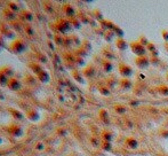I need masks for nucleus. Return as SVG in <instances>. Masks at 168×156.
<instances>
[{"instance_id":"1","label":"nucleus","mask_w":168,"mask_h":156,"mask_svg":"<svg viewBox=\"0 0 168 156\" xmlns=\"http://www.w3.org/2000/svg\"><path fill=\"white\" fill-rule=\"evenodd\" d=\"M28 46L25 44V41L21 38H16L15 40H13V42L9 46V49L12 53L14 54H23L26 51Z\"/></svg>"},{"instance_id":"2","label":"nucleus","mask_w":168,"mask_h":156,"mask_svg":"<svg viewBox=\"0 0 168 156\" xmlns=\"http://www.w3.org/2000/svg\"><path fill=\"white\" fill-rule=\"evenodd\" d=\"M8 133L12 134L13 136H16V138H19L24 134V131H23V127L19 126L17 124H12L8 129H7Z\"/></svg>"},{"instance_id":"3","label":"nucleus","mask_w":168,"mask_h":156,"mask_svg":"<svg viewBox=\"0 0 168 156\" xmlns=\"http://www.w3.org/2000/svg\"><path fill=\"white\" fill-rule=\"evenodd\" d=\"M0 35L3 37L5 39H14L15 40V37H16V33L14 30L7 28V26H1L0 29Z\"/></svg>"},{"instance_id":"4","label":"nucleus","mask_w":168,"mask_h":156,"mask_svg":"<svg viewBox=\"0 0 168 156\" xmlns=\"http://www.w3.org/2000/svg\"><path fill=\"white\" fill-rule=\"evenodd\" d=\"M21 86H22V84H21L19 79H17L16 77L9 78L8 84H7V87H8L10 91H19V90H21Z\"/></svg>"},{"instance_id":"5","label":"nucleus","mask_w":168,"mask_h":156,"mask_svg":"<svg viewBox=\"0 0 168 156\" xmlns=\"http://www.w3.org/2000/svg\"><path fill=\"white\" fill-rule=\"evenodd\" d=\"M56 28L59 32L64 33V32H68L70 30V23L66 20H58L57 24H56Z\"/></svg>"},{"instance_id":"6","label":"nucleus","mask_w":168,"mask_h":156,"mask_svg":"<svg viewBox=\"0 0 168 156\" xmlns=\"http://www.w3.org/2000/svg\"><path fill=\"white\" fill-rule=\"evenodd\" d=\"M19 17H21V20H23L24 22L29 23V22H31L32 20L35 19V15H33L32 12L26 10V9H23V10H21V13H19Z\"/></svg>"},{"instance_id":"7","label":"nucleus","mask_w":168,"mask_h":156,"mask_svg":"<svg viewBox=\"0 0 168 156\" xmlns=\"http://www.w3.org/2000/svg\"><path fill=\"white\" fill-rule=\"evenodd\" d=\"M26 117H28V119H30L31 122H37V120H39V118H40V115H39V113H38L37 110L30 109V110L26 111Z\"/></svg>"},{"instance_id":"8","label":"nucleus","mask_w":168,"mask_h":156,"mask_svg":"<svg viewBox=\"0 0 168 156\" xmlns=\"http://www.w3.org/2000/svg\"><path fill=\"white\" fill-rule=\"evenodd\" d=\"M38 79L41 81V83H49V80H50V75H49V72L47 71V70H42L39 75H38Z\"/></svg>"},{"instance_id":"9","label":"nucleus","mask_w":168,"mask_h":156,"mask_svg":"<svg viewBox=\"0 0 168 156\" xmlns=\"http://www.w3.org/2000/svg\"><path fill=\"white\" fill-rule=\"evenodd\" d=\"M8 80H9V77H8L7 74L2 70V68H0V86H2V87L7 86Z\"/></svg>"},{"instance_id":"10","label":"nucleus","mask_w":168,"mask_h":156,"mask_svg":"<svg viewBox=\"0 0 168 156\" xmlns=\"http://www.w3.org/2000/svg\"><path fill=\"white\" fill-rule=\"evenodd\" d=\"M2 13H3V16H5V19L10 20V21H14V20L16 19V13L12 12L9 8H5Z\"/></svg>"},{"instance_id":"11","label":"nucleus","mask_w":168,"mask_h":156,"mask_svg":"<svg viewBox=\"0 0 168 156\" xmlns=\"http://www.w3.org/2000/svg\"><path fill=\"white\" fill-rule=\"evenodd\" d=\"M30 68H31V70L35 72V74H37V76L44 70V68H42V65L41 64H39L37 62H32V63H30Z\"/></svg>"},{"instance_id":"12","label":"nucleus","mask_w":168,"mask_h":156,"mask_svg":"<svg viewBox=\"0 0 168 156\" xmlns=\"http://www.w3.org/2000/svg\"><path fill=\"white\" fill-rule=\"evenodd\" d=\"M7 8H9L12 12H14V13H17L19 10V2H16V1H9L8 3H7Z\"/></svg>"},{"instance_id":"13","label":"nucleus","mask_w":168,"mask_h":156,"mask_svg":"<svg viewBox=\"0 0 168 156\" xmlns=\"http://www.w3.org/2000/svg\"><path fill=\"white\" fill-rule=\"evenodd\" d=\"M24 31H25V33H28V36H35V33H36L35 28L30 23L24 24Z\"/></svg>"},{"instance_id":"14","label":"nucleus","mask_w":168,"mask_h":156,"mask_svg":"<svg viewBox=\"0 0 168 156\" xmlns=\"http://www.w3.org/2000/svg\"><path fill=\"white\" fill-rule=\"evenodd\" d=\"M9 113L12 114V116L14 117V118H16V119H23L24 118V115L19 111V110H16V109H14V108H10L9 109Z\"/></svg>"},{"instance_id":"15","label":"nucleus","mask_w":168,"mask_h":156,"mask_svg":"<svg viewBox=\"0 0 168 156\" xmlns=\"http://www.w3.org/2000/svg\"><path fill=\"white\" fill-rule=\"evenodd\" d=\"M2 68V70L7 74V76L9 78L13 77V75H14V69H13V67H10V65H5V67H1Z\"/></svg>"},{"instance_id":"16","label":"nucleus","mask_w":168,"mask_h":156,"mask_svg":"<svg viewBox=\"0 0 168 156\" xmlns=\"http://www.w3.org/2000/svg\"><path fill=\"white\" fill-rule=\"evenodd\" d=\"M64 12H65V14L68 15V16H72L73 15V8L70 6V5H65L64 6Z\"/></svg>"},{"instance_id":"17","label":"nucleus","mask_w":168,"mask_h":156,"mask_svg":"<svg viewBox=\"0 0 168 156\" xmlns=\"http://www.w3.org/2000/svg\"><path fill=\"white\" fill-rule=\"evenodd\" d=\"M12 26L15 29V30H22V29H24V24H22V23H19V22H13L12 23Z\"/></svg>"},{"instance_id":"18","label":"nucleus","mask_w":168,"mask_h":156,"mask_svg":"<svg viewBox=\"0 0 168 156\" xmlns=\"http://www.w3.org/2000/svg\"><path fill=\"white\" fill-rule=\"evenodd\" d=\"M5 47H6V39L0 35V51H1V49H3Z\"/></svg>"},{"instance_id":"19","label":"nucleus","mask_w":168,"mask_h":156,"mask_svg":"<svg viewBox=\"0 0 168 156\" xmlns=\"http://www.w3.org/2000/svg\"><path fill=\"white\" fill-rule=\"evenodd\" d=\"M36 149H44V143H41V142H38L37 145H36Z\"/></svg>"},{"instance_id":"20","label":"nucleus","mask_w":168,"mask_h":156,"mask_svg":"<svg viewBox=\"0 0 168 156\" xmlns=\"http://www.w3.org/2000/svg\"><path fill=\"white\" fill-rule=\"evenodd\" d=\"M55 41L58 44V45H59V44H62V42H63V39H61L59 37H58V35H56L55 36Z\"/></svg>"},{"instance_id":"21","label":"nucleus","mask_w":168,"mask_h":156,"mask_svg":"<svg viewBox=\"0 0 168 156\" xmlns=\"http://www.w3.org/2000/svg\"><path fill=\"white\" fill-rule=\"evenodd\" d=\"M0 99L3 100V94H2V92H1V90H0Z\"/></svg>"},{"instance_id":"22","label":"nucleus","mask_w":168,"mask_h":156,"mask_svg":"<svg viewBox=\"0 0 168 156\" xmlns=\"http://www.w3.org/2000/svg\"><path fill=\"white\" fill-rule=\"evenodd\" d=\"M1 143H2V138L0 136V145H1Z\"/></svg>"},{"instance_id":"23","label":"nucleus","mask_w":168,"mask_h":156,"mask_svg":"<svg viewBox=\"0 0 168 156\" xmlns=\"http://www.w3.org/2000/svg\"><path fill=\"white\" fill-rule=\"evenodd\" d=\"M0 156H1V153H0Z\"/></svg>"}]
</instances>
